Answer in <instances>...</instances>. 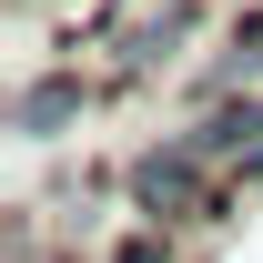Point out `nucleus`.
<instances>
[{"instance_id": "obj_1", "label": "nucleus", "mask_w": 263, "mask_h": 263, "mask_svg": "<svg viewBox=\"0 0 263 263\" xmlns=\"http://www.w3.org/2000/svg\"><path fill=\"white\" fill-rule=\"evenodd\" d=\"M81 111H91V71H31V81L10 91V132H21V142H61Z\"/></svg>"}, {"instance_id": "obj_2", "label": "nucleus", "mask_w": 263, "mask_h": 263, "mask_svg": "<svg viewBox=\"0 0 263 263\" xmlns=\"http://www.w3.org/2000/svg\"><path fill=\"white\" fill-rule=\"evenodd\" d=\"M182 31H193V0H162V10H152V21L122 41V81H152V71L182 51Z\"/></svg>"}]
</instances>
